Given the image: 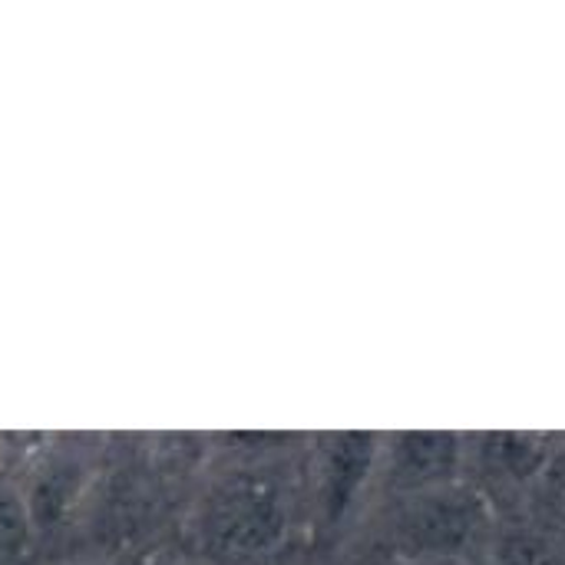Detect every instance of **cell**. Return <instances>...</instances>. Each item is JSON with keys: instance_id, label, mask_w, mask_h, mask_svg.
Instances as JSON below:
<instances>
[{"instance_id": "obj_2", "label": "cell", "mask_w": 565, "mask_h": 565, "mask_svg": "<svg viewBox=\"0 0 565 565\" xmlns=\"http://www.w3.org/2000/svg\"><path fill=\"white\" fill-rule=\"evenodd\" d=\"M454 463H457V447L450 444V437H437V434L404 437L397 450V477L411 487H430L444 480Z\"/></svg>"}, {"instance_id": "obj_1", "label": "cell", "mask_w": 565, "mask_h": 565, "mask_svg": "<svg viewBox=\"0 0 565 565\" xmlns=\"http://www.w3.org/2000/svg\"><path fill=\"white\" fill-rule=\"evenodd\" d=\"M215 533L232 550L268 546V540L278 533V513H275V507L268 500L238 493V497L225 500V507L218 510Z\"/></svg>"}, {"instance_id": "obj_3", "label": "cell", "mask_w": 565, "mask_h": 565, "mask_svg": "<svg viewBox=\"0 0 565 565\" xmlns=\"http://www.w3.org/2000/svg\"><path fill=\"white\" fill-rule=\"evenodd\" d=\"M473 530V507L457 497H434L417 513L414 536L424 543V550H450L460 546Z\"/></svg>"}, {"instance_id": "obj_4", "label": "cell", "mask_w": 565, "mask_h": 565, "mask_svg": "<svg viewBox=\"0 0 565 565\" xmlns=\"http://www.w3.org/2000/svg\"><path fill=\"white\" fill-rule=\"evenodd\" d=\"M367 460H371V447L364 437L341 440V447L331 457V470H328V487H331L334 503H344L351 497V490L361 483V477L367 470Z\"/></svg>"}]
</instances>
